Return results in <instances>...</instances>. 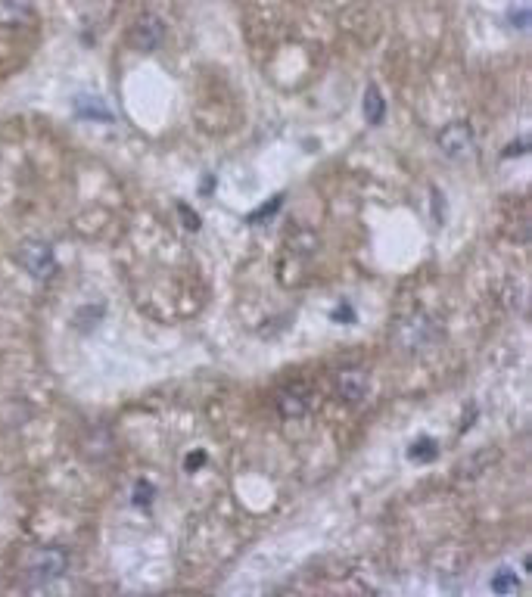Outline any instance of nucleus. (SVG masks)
Wrapping results in <instances>:
<instances>
[{
    "label": "nucleus",
    "instance_id": "f257e3e1",
    "mask_svg": "<svg viewBox=\"0 0 532 597\" xmlns=\"http://www.w3.org/2000/svg\"><path fill=\"white\" fill-rule=\"evenodd\" d=\"M442 339V324L427 311H411L392 324V346L402 355H424Z\"/></svg>",
    "mask_w": 532,
    "mask_h": 597
},
{
    "label": "nucleus",
    "instance_id": "f03ea898",
    "mask_svg": "<svg viewBox=\"0 0 532 597\" xmlns=\"http://www.w3.org/2000/svg\"><path fill=\"white\" fill-rule=\"evenodd\" d=\"M69 570V554L63 548H41L25 566V588H47Z\"/></svg>",
    "mask_w": 532,
    "mask_h": 597
},
{
    "label": "nucleus",
    "instance_id": "7ed1b4c3",
    "mask_svg": "<svg viewBox=\"0 0 532 597\" xmlns=\"http://www.w3.org/2000/svg\"><path fill=\"white\" fill-rule=\"evenodd\" d=\"M16 262L19 268L28 274V277H35V280H47L56 274V259H53V249L50 243L44 240H25L16 252Z\"/></svg>",
    "mask_w": 532,
    "mask_h": 597
},
{
    "label": "nucleus",
    "instance_id": "20e7f679",
    "mask_svg": "<svg viewBox=\"0 0 532 597\" xmlns=\"http://www.w3.org/2000/svg\"><path fill=\"white\" fill-rule=\"evenodd\" d=\"M436 144L448 159H470L476 150V134L467 122H452L439 131Z\"/></svg>",
    "mask_w": 532,
    "mask_h": 597
},
{
    "label": "nucleus",
    "instance_id": "39448f33",
    "mask_svg": "<svg viewBox=\"0 0 532 597\" xmlns=\"http://www.w3.org/2000/svg\"><path fill=\"white\" fill-rule=\"evenodd\" d=\"M165 41V22L156 13H144L131 28V47L140 53H153Z\"/></svg>",
    "mask_w": 532,
    "mask_h": 597
},
{
    "label": "nucleus",
    "instance_id": "423d86ee",
    "mask_svg": "<svg viewBox=\"0 0 532 597\" xmlns=\"http://www.w3.org/2000/svg\"><path fill=\"white\" fill-rule=\"evenodd\" d=\"M336 392L346 405H358L368 395V374L358 371V367H346V371L336 374Z\"/></svg>",
    "mask_w": 532,
    "mask_h": 597
},
{
    "label": "nucleus",
    "instance_id": "0eeeda50",
    "mask_svg": "<svg viewBox=\"0 0 532 597\" xmlns=\"http://www.w3.org/2000/svg\"><path fill=\"white\" fill-rule=\"evenodd\" d=\"M35 22V7L28 0H0V25L4 28H28Z\"/></svg>",
    "mask_w": 532,
    "mask_h": 597
},
{
    "label": "nucleus",
    "instance_id": "6e6552de",
    "mask_svg": "<svg viewBox=\"0 0 532 597\" xmlns=\"http://www.w3.org/2000/svg\"><path fill=\"white\" fill-rule=\"evenodd\" d=\"M277 411L284 417H290V420L302 417L308 411V392L299 389V386H287L284 392L277 395Z\"/></svg>",
    "mask_w": 532,
    "mask_h": 597
},
{
    "label": "nucleus",
    "instance_id": "1a4fd4ad",
    "mask_svg": "<svg viewBox=\"0 0 532 597\" xmlns=\"http://www.w3.org/2000/svg\"><path fill=\"white\" fill-rule=\"evenodd\" d=\"M81 451L88 454L91 461H103V458H109V454H112V436H109L106 426H94V430L81 439Z\"/></svg>",
    "mask_w": 532,
    "mask_h": 597
},
{
    "label": "nucleus",
    "instance_id": "9d476101",
    "mask_svg": "<svg viewBox=\"0 0 532 597\" xmlns=\"http://www.w3.org/2000/svg\"><path fill=\"white\" fill-rule=\"evenodd\" d=\"M75 116L88 119V122H112V112L100 97H75Z\"/></svg>",
    "mask_w": 532,
    "mask_h": 597
},
{
    "label": "nucleus",
    "instance_id": "9b49d317",
    "mask_svg": "<svg viewBox=\"0 0 532 597\" xmlns=\"http://www.w3.org/2000/svg\"><path fill=\"white\" fill-rule=\"evenodd\" d=\"M386 116V103H383V94L377 88H368V94H364V119H368L371 125H380Z\"/></svg>",
    "mask_w": 532,
    "mask_h": 597
},
{
    "label": "nucleus",
    "instance_id": "f8f14e48",
    "mask_svg": "<svg viewBox=\"0 0 532 597\" xmlns=\"http://www.w3.org/2000/svg\"><path fill=\"white\" fill-rule=\"evenodd\" d=\"M408 454H411V461H427V458H436V442H433V439H424V442H417Z\"/></svg>",
    "mask_w": 532,
    "mask_h": 597
},
{
    "label": "nucleus",
    "instance_id": "ddd939ff",
    "mask_svg": "<svg viewBox=\"0 0 532 597\" xmlns=\"http://www.w3.org/2000/svg\"><path fill=\"white\" fill-rule=\"evenodd\" d=\"M492 588H495V591H517V579L511 576V570H501V573L495 576Z\"/></svg>",
    "mask_w": 532,
    "mask_h": 597
}]
</instances>
